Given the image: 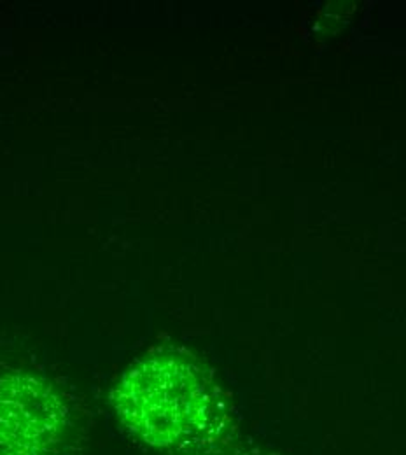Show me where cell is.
<instances>
[{"label": "cell", "instance_id": "cell-1", "mask_svg": "<svg viewBox=\"0 0 406 455\" xmlns=\"http://www.w3.org/2000/svg\"><path fill=\"white\" fill-rule=\"evenodd\" d=\"M115 406L121 422L146 443L182 449L216 420L219 403L193 363L160 354L126 371Z\"/></svg>", "mask_w": 406, "mask_h": 455}, {"label": "cell", "instance_id": "cell-2", "mask_svg": "<svg viewBox=\"0 0 406 455\" xmlns=\"http://www.w3.org/2000/svg\"><path fill=\"white\" fill-rule=\"evenodd\" d=\"M68 410L39 377L11 373L0 379V455H63Z\"/></svg>", "mask_w": 406, "mask_h": 455}]
</instances>
